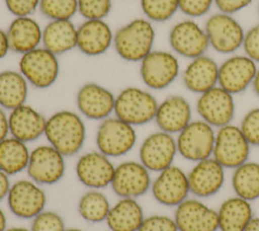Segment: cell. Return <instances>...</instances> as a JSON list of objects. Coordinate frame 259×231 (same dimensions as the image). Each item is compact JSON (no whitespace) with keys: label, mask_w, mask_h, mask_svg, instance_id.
<instances>
[{"label":"cell","mask_w":259,"mask_h":231,"mask_svg":"<svg viewBox=\"0 0 259 231\" xmlns=\"http://www.w3.org/2000/svg\"><path fill=\"white\" fill-rule=\"evenodd\" d=\"M44 136L48 144L65 157H70L83 148L86 141V126L80 113L61 109L47 118Z\"/></svg>","instance_id":"6da1fadb"},{"label":"cell","mask_w":259,"mask_h":231,"mask_svg":"<svg viewBox=\"0 0 259 231\" xmlns=\"http://www.w3.org/2000/svg\"><path fill=\"white\" fill-rule=\"evenodd\" d=\"M156 37L153 22L146 17L135 18L120 26L113 36L116 54L127 62H141L153 51Z\"/></svg>","instance_id":"7a4b0ae2"},{"label":"cell","mask_w":259,"mask_h":231,"mask_svg":"<svg viewBox=\"0 0 259 231\" xmlns=\"http://www.w3.org/2000/svg\"><path fill=\"white\" fill-rule=\"evenodd\" d=\"M159 102L148 90L127 86L115 95L114 115L136 127L154 121Z\"/></svg>","instance_id":"3957f363"},{"label":"cell","mask_w":259,"mask_h":231,"mask_svg":"<svg viewBox=\"0 0 259 231\" xmlns=\"http://www.w3.org/2000/svg\"><path fill=\"white\" fill-rule=\"evenodd\" d=\"M137 139L135 127L114 115L100 122L95 135V144L99 152L113 158L131 152Z\"/></svg>","instance_id":"277c9868"},{"label":"cell","mask_w":259,"mask_h":231,"mask_svg":"<svg viewBox=\"0 0 259 231\" xmlns=\"http://www.w3.org/2000/svg\"><path fill=\"white\" fill-rule=\"evenodd\" d=\"M18 67L28 84L38 89L50 88L60 75L58 56L44 47L22 54Z\"/></svg>","instance_id":"5b68a950"},{"label":"cell","mask_w":259,"mask_h":231,"mask_svg":"<svg viewBox=\"0 0 259 231\" xmlns=\"http://www.w3.org/2000/svg\"><path fill=\"white\" fill-rule=\"evenodd\" d=\"M209 48L219 54L233 55L242 48L245 30L234 15L217 12L208 16L204 25Z\"/></svg>","instance_id":"8992f818"},{"label":"cell","mask_w":259,"mask_h":231,"mask_svg":"<svg viewBox=\"0 0 259 231\" xmlns=\"http://www.w3.org/2000/svg\"><path fill=\"white\" fill-rule=\"evenodd\" d=\"M180 74L177 55L165 50H153L140 62L143 83L152 90L169 87Z\"/></svg>","instance_id":"52a82bcc"},{"label":"cell","mask_w":259,"mask_h":231,"mask_svg":"<svg viewBox=\"0 0 259 231\" xmlns=\"http://www.w3.org/2000/svg\"><path fill=\"white\" fill-rule=\"evenodd\" d=\"M215 130L202 120L191 121L177 134L178 154L185 160L198 162L212 156Z\"/></svg>","instance_id":"ba28073f"},{"label":"cell","mask_w":259,"mask_h":231,"mask_svg":"<svg viewBox=\"0 0 259 231\" xmlns=\"http://www.w3.org/2000/svg\"><path fill=\"white\" fill-rule=\"evenodd\" d=\"M251 147L240 127L229 124L217 129L211 157L226 169H235L249 160Z\"/></svg>","instance_id":"9c48e42d"},{"label":"cell","mask_w":259,"mask_h":231,"mask_svg":"<svg viewBox=\"0 0 259 231\" xmlns=\"http://www.w3.org/2000/svg\"><path fill=\"white\" fill-rule=\"evenodd\" d=\"M65 156L50 144L38 145L30 150L26 172L28 178L39 185L58 183L65 175Z\"/></svg>","instance_id":"30bf717a"},{"label":"cell","mask_w":259,"mask_h":231,"mask_svg":"<svg viewBox=\"0 0 259 231\" xmlns=\"http://www.w3.org/2000/svg\"><path fill=\"white\" fill-rule=\"evenodd\" d=\"M168 41L175 55L188 60L205 55L209 48L204 27L192 18L176 22L169 31Z\"/></svg>","instance_id":"8fae6325"},{"label":"cell","mask_w":259,"mask_h":231,"mask_svg":"<svg viewBox=\"0 0 259 231\" xmlns=\"http://www.w3.org/2000/svg\"><path fill=\"white\" fill-rule=\"evenodd\" d=\"M10 212L20 219H33L47 205V194L42 186L30 178H23L11 184L7 195Z\"/></svg>","instance_id":"7c38bea8"},{"label":"cell","mask_w":259,"mask_h":231,"mask_svg":"<svg viewBox=\"0 0 259 231\" xmlns=\"http://www.w3.org/2000/svg\"><path fill=\"white\" fill-rule=\"evenodd\" d=\"M195 108L200 120L219 129L232 124L235 117L236 104L234 95L217 85L199 94Z\"/></svg>","instance_id":"4fadbf2b"},{"label":"cell","mask_w":259,"mask_h":231,"mask_svg":"<svg viewBox=\"0 0 259 231\" xmlns=\"http://www.w3.org/2000/svg\"><path fill=\"white\" fill-rule=\"evenodd\" d=\"M177 154L174 135L159 130L143 140L139 149V161L151 172L158 173L173 165Z\"/></svg>","instance_id":"5bb4252c"},{"label":"cell","mask_w":259,"mask_h":231,"mask_svg":"<svg viewBox=\"0 0 259 231\" xmlns=\"http://www.w3.org/2000/svg\"><path fill=\"white\" fill-rule=\"evenodd\" d=\"M258 64L245 54H233L219 64L218 85L233 95L252 86Z\"/></svg>","instance_id":"9a60e30c"},{"label":"cell","mask_w":259,"mask_h":231,"mask_svg":"<svg viewBox=\"0 0 259 231\" xmlns=\"http://www.w3.org/2000/svg\"><path fill=\"white\" fill-rule=\"evenodd\" d=\"M150 173L151 171L140 161L126 160L115 166L110 186L119 198L138 199L151 188Z\"/></svg>","instance_id":"2e32d148"},{"label":"cell","mask_w":259,"mask_h":231,"mask_svg":"<svg viewBox=\"0 0 259 231\" xmlns=\"http://www.w3.org/2000/svg\"><path fill=\"white\" fill-rule=\"evenodd\" d=\"M150 190L155 201L159 204L176 208L190 194L187 173L173 164L158 172L157 176L152 180Z\"/></svg>","instance_id":"e0dca14e"},{"label":"cell","mask_w":259,"mask_h":231,"mask_svg":"<svg viewBox=\"0 0 259 231\" xmlns=\"http://www.w3.org/2000/svg\"><path fill=\"white\" fill-rule=\"evenodd\" d=\"M115 165L103 153L89 151L77 159L75 172L81 184L89 189H102L110 185Z\"/></svg>","instance_id":"ac0fdd59"},{"label":"cell","mask_w":259,"mask_h":231,"mask_svg":"<svg viewBox=\"0 0 259 231\" xmlns=\"http://www.w3.org/2000/svg\"><path fill=\"white\" fill-rule=\"evenodd\" d=\"M115 95L111 90L95 82L83 84L76 94L80 114L88 120L103 121L114 111Z\"/></svg>","instance_id":"d6986e66"},{"label":"cell","mask_w":259,"mask_h":231,"mask_svg":"<svg viewBox=\"0 0 259 231\" xmlns=\"http://www.w3.org/2000/svg\"><path fill=\"white\" fill-rule=\"evenodd\" d=\"M178 231H218V211L197 199L187 198L175 208Z\"/></svg>","instance_id":"ffe728a7"},{"label":"cell","mask_w":259,"mask_h":231,"mask_svg":"<svg viewBox=\"0 0 259 231\" xmlns=\"http://www.w3.org/2000/svg\"><path fill=\"white\" fill-rule=\"evenodd\" d=\"M225 169L212 157L195 162L187 173L190 194L199 199L218 194L225 182Z\"/></svg>","instance_id":"44dd1931"},{"label":"cell","mask_w":259,"mask_h":231,"mask_svg":"<svg viewBox=\"0 0 259 231\" xmlns=\"http://www.w3.org/2000/svg\"><path fill=\"white\" fill-rule=\"evenodd\" d=\"M114 32L104 19H85L77 26V49L88 57H97L113 46Z\"/></svg>","instance_id":"7402d4cb"},{"label":"cell","mask_w":259,"mask_h":231,"mask_svg":"<svg viewBox=\"0 0 259 231\" xmlns=\"http://www.w3.org/2000/svg\"><path fill=\"white\" fill-rule=\"evenodd\" d=\"M192 108L182 95H170L159 102L155 123L159 130L177 135L192 121Z\"/></svg>","instance_id":"603a6c76"},{"label":"cell","mask_w":259,"mask_h":231,"mask_svg":"<svg viewBox=\"0 0 259 231\" xmlns=\"http://www.w3.org/2000/svg\"><path fill=\"white\" fill-rule=\"evenodd\" d=\"M8 122L10 136L26 144L45 135L47 118L27 103L10 110Z\"/></svg>","instance_id":"cb8c5ba5"},{"label":"cell","mask_w":259,"mask_h":231,"mask_svg":"<svg viewBox=\"0 0 259 231\" xmlns=\"http://www.w3.org/2000/svg\"><path fill=\"white\" fill-rule=\"evenodd\" d=\"M218 80L219 64L206 54L189 60L182 71V81L185 88L198 95L217 86Z\"/></svg>","instance_id":"d4e9b609"},{"label":"cell","mask_w":259,"mask_h":231,"mask_svg":"<svg viewBox=\"0 0 259 231\" xmlns=\"http://www.w3.org/2000/svg\"><path fill=\"white\" fill-rule=\"evenodd\" d=\"M6 33L10 51L20 55L38 48L42 41V28L31 16L14 17Z\"/></svg>","instance_id":"484cf974"},{"label":"cell","mask_w":259,"mask_h":231,"mask_svg":"<svg viewBox=\"0 0 259 231\" xmlns=\"http://www.w3.org/2000/svg\"><path fill=\"white\" fill-rule=\"evenodd\" d=\"M144 219L143 207L137 199L119 198L111 205L105 222L110 231H138Z\"/></svg>","instance_id":"4316f807"},{"label":"cell","mask_w":259,"mask_h":231,"mask_svg":"<svg viewBox=\"0 0 259 231\" xmlns=\"http://www.w3.org/2000/svg\"><path fill=\"white\" fill-rule=\"evenodd\" d=\"M217 211L220 231H245L254 217L251 202L236 195L226 199Z\"/></svg>","instance_id":"83f0119b"},{"label":"cell","mask_w":259,"mask_h":231,"mask_svg":"<svg viewBox=\"0 0 259 231\" xmlns=\"http://www.w3.org/2000/svg\"><path fill=\"white\" fill-rule=\"evenodd\" d=\"M41 45L57 56L77 47V26L71 19L50 20L42 28Z\"/></svg>","instance_id":"f1b7e54d"},{"label":"cell","mask_w":259,"mask_h":231,"mask_svg":"<svg viewBox=\"0 0 259 231\" xmlns=\"http://www.w3.org/2000/svg\"><path fill=\"white\" fill-rule=\"evenodd\" d=\"M28 82L19 71L0 72V106L12 110L24 103L28 97Z\"/></svg>","instance_id":"f546056e"},{"label":"cell","mask_w":259,"mask_h":231,"mask_svg":"<svg viewBox=\"0 0 259 231\" xmlns=\"http://www.w3.org/2000/svg\"><path fill=\"white\" fill-rule=\"evenodd\" d=\"M30 156L27 144L12 137L0 141V169L9 176L26 170Z\"/></svg>","instance_id":"4dcf8cb0"},{"label":"cell","mask_w":259,"mask_h":231,"mask_svg":"<svg viewBox=\"0 0 259 231\" xmlns=\"http://www.w3.org/2000/svg\"><path fill=\"white\" fill-rule=\"evenodd\" d=\"M231 182L236 196L249 202L259 199V163L248 160L233 169Z\"/></svg>","instance_id":"1f68e13d"},{"label":"cell","mask_w":259,"mask_h":231,"mask_svg":"<svg viewBox=\"0 0 259 231\" xmlns=\"http://www.w3.org/2000/svg\"><path fill=\"white\" fill-rule=\"evenodd\" d=\"M110 202L101 189H88L79 199L77 211L80 217L89 223H100L106 220Z\"/></svg>","instance_id":"d6a6232c"},{"label":"cell","mask_w":259,"mask_h":231,"mask_svg":"<svg viewBox=\"0 0 259 231\" xmlns=\"http://www.w3.org/2000/svg\"><path fill=\"white\" fill-rule=\"evenodd\" d=\"M141 9L152 22H165L179 10L178 0H140Z\"/></svg>","instance_id":"836d02e7"},{"label":"cell","mask_w":259,"mask_h":231,"mask_svg":"<svg viewBox=\"0 0 259 231\" xmlns=\"http://www.w3.org/2000/svg\"><path fill=\"white\" fill-rule=\"evenodd\" d=\"M39 11L50 20H68L78 13L77 0H39Z\"/></svg>","instance_id":"e575fe53"},{"label":"cell","mask_w":259,"mask_h":231,"mask_svg":"<svg viewBox=\"0 0 259 231\" xmlns=\"http://www.w3.org/2000/svg\"><path fill=\"white\" fill-rule=\"evenodd\" d=\"M78 13L84 19H104L111 10V0H77Z\"/></svg>","instance_id":"d590c367"},{"label":"cell","mask_w":259,"mask_h":231,"mask_svg":"<svg viewBox=\"0 0 259 231\" xmlns=\"http://www.w3.org/2000/svg\"><path fill=\"white\" fill-rule=\"evenodd\" d=\"M31 220V231H64L66 229L63 217L54 211L44 210Z\"/></svg>","instance_id":"8d00e7d4"},{"label":"cell","mask_w":259,"mask_h":231,"mask_svg":"<svg viewBox=\"0 0 259 231\" xmlns=\"http://www.w3.org/2000/svg\"><path fill=\"white\" fill-rule=\"evenodd\" d=\"M240 129L251 146L259 147V106L248 110L243 117Z\"/></svg>","instance_id":"74e56055"},{"label":"cell","mask_w":259,"mask_h":231,"mask_svg":"<svg viewBox=\"0 0 259 231\" xmlns=\"http://www.w3.org/2000/svg\"><path fill=\"white\" fill-rule=\"evenodd\" d=\"M213 4V0H178L179 11L192 19L206 15Z\"/></svg>","instance_id":"f35d334b"},{"label":"cell","mask_w":259,"mask_h":231,"mask_svg":"<svg viewBox=\"0 0 259 231\" xmlns=\"http://www.w3.org/2000/svg\"><path fill=\"white\" fill-rule=\"evenodd\" d=\"M138 231H178L174 218L167 215L154 214L145 217Z\"/></svg>","instance_id":"ab89813d"},{"label":"cell","mask_w":259,"mask_h":231,"mask_svg":"<svg viewBox=\"0 0 259 231\" xmlns=\"http://www.w3.org/2000/svg\"><path fill=\"white\" fill-rule=\"evenodd\" d=\"M242 49L244 54L259 65V23L245 31Z\"/></svg>","instance_id":"60d3db41"},{"label":"cell","mask_w":259,"mask_h":231,"mask_svg":"<svg viewBox=\"0 0 259 231\" xmlns=\"http://www.w3.org/2000/svg\"><path fill=\"white\" fill-rule=\"evenodd\" d=\"M4 3L14 17L30 16L39 6V0H4Z\"/></svg>","instance_id":"b9f144b4"},{"label":"cell","mask_w":259,"mask_h":231,"mask_svg":"<svg viewBox=\"0 0 259 231\" xmlns=\"http://www.w3.org/2000/svg\"><path fill=\"white\" fill-rule=\"evenodd\" d=\"M253 0H213L219 12L234 15L235 13L247 8Z\"/></svg>","instance_id":"7bdbcfd3"},{"label":"cell","mask_w":259,"mask_h":231,"mask_svg":"<svg viewBox=\"0 0 259 231\" xmlns=\"http://www.w3.org/2000/svg\"><path fill=\"white\" fill-rule=\"evenodd\" d=\"M10 136L8 113L4 108L0 106V141Z\"/></svg>","instance_id":"ee69618b"},{"label":"cell","mask_w":259,"mask_h":231,"mask_svg":"<svg viewBox=\"0 0 259 231\" xmlns=\"http://www.w3.org/2000/svg\"><path fill=\"white\" fill-rule=\"evenodd\" d=\"M10 176L0 169V201L7 198L9 189L11 187Z\"/></svg>","instance_id":"f6af8a7d"},{"label":"cell","mask_w":259,"mask_h":231,"mask_svg":"<svg viewBox=\"0 0 259 231\" xmlns=\"http://www.w3.org/2000/svg\"><path fill=\"white\" fill-rule=\"evenodd\" d=\"M9 51H10V48H9L6 30L0 27V60L5 58Z\"/></svg>","instance_id":"bcb514c9"},{"label":"cell","mask_w":259,"mask_h":231,"mask_svg":"<svg viewBox=\"0 0 259 231\" xmlns=\"http://www.w3.org/2000/svg\"><path fill=\"white\" fill-rule=\"evenodd\" d=\"M245 231H259V217H253L247 225Z\"/></svg>","instance_id":"7dc6e473"},{"label":"cell","mask_w":259,"mask_h":231,"mask_svg":"<svg viewBox=\"0 0 259 231\" xmlns=\"http://www.w3.org/2000/svg\"><path fill=\"white\" fill-rule=\"evenodd\" d=\"M252 88H253L255 94L259 97V65H258V69H257L256 75H255L253 83H252Z\"/></svg>","instance_id":"c3c4849f"},{"label":"cell","mask_w":259,"mask_h":231,"mask_svg":"<svg viewBox=\"0 0 259 231\" xmlns=\"http://www.w3.org/2000/svg\"><path fill=\"white\" fill-rule=\"evenodd\" d=\"M7 228V218L5 212L0 207V231H5Z\"/></svg>","instance_id":"681fc988"},{"label":"cell","mask_w":259,"mask_h":231,"mask_svg":"<svg viewBox=\"0 0 259 231\" xmlns=\"http://www.w3.org/2000/svg\"><path fill=\"white\" fill-rule=\"evenodd\" d=\"M5 231H31V230L24 227H11V228H6Z\"/></svg>","instance_id":"f907efd6"},{"label":"cell","mask_w":259,"mask_h":231,"mask_svg":"<svg viewBox=\"0 0 259 231\" xmlns=\"http://www.w3.org/2000/svg\"><path fill=\"white\" fill-rule=\"evenodd\" d=\"M64 231H84V230L79 228H66Z\"/></svg>","instance_id":"816d5d0a"},{"label":"cell","mask_w":259,"mask_h":231,"mask_svg":"<svg viewBox=\"0 0 259 231\" xmlns=\"http://www.w3.org/2000/svg\"><path fill=\"white\" fill-rule=\"evenodd\" d=\"M258 13H259V5H258Z\"/></svg>","instance_id":"f5cc1de1"}]
</instances>
